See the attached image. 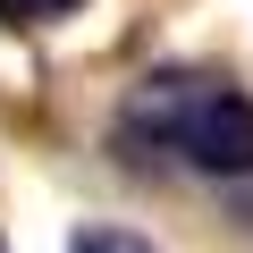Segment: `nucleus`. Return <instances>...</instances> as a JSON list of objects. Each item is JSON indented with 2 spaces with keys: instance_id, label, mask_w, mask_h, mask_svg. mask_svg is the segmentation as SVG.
<instances>
[{
  "instance_id": "nucleus-2",
  "label": "nucleus",
  "mask_w": 253,
  "mask_h": 253,
  "mask_svg": "<svg viewBox=\"0 0 253 253\" xmlns=\"http://www.w3.org/2000/svg\"><path fill=\"white\" fill-rule=\"evenodd\" d=\"M68 253H152V245L126 228H84V236H68Z\"/></svg>"
},
{
  "instance_id": "nucleus-3",
  "label": "nucleus",
  "mask_w": 253,
  "mask_h": 253,
  "mask_svg": "<svg viewBox=\"0 0 253 253\" xmlns=\"http://www.w3.org/2000/svg\"><path fill=\"white\" fill-rule=\"evenodd\" d=\"M68 9H76V0H0V17H17V26H51Z\"/></svg>"
},
{
  "instance_id": "nucleus-1",
  "label": "nucleus",
  "mask_w": 253,
  "mask_h": 253,
  "mask_svg": "<svg viewBox=\"0 0 253 253\" xmlns=\"http://www.w3.org/2000/svg\"><path fill=\"white\" fill-rule=\"evenodd\" d=\"M118 144H169L211 177H253V93H236L228 76L161 68L126 93Z\"/></svg>"
}]
</instances>
